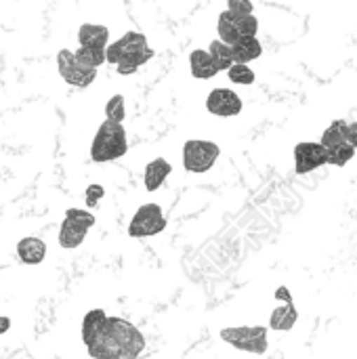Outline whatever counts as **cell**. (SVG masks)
<instances>
[{"instance_id": "7", "label": "cell", "mask_w": 357, "mask_h": 359, "mask_svg": "<svg viewBox=\"0 0 357 359\" xmlns=\"http://www.w3.org/2000/svg\"><path fill=\"white\" fill-rule=\"evenodd\" d=\"M57 72L69 86H76V88H86L97 78V69H88L80 65L74 50H67V48H61L57 53Z\"/></svg>"}, {"instance_id": "1", "label": "cell", "mask_w": 357, "mask_h": 359, "mask_svg": "<svg viewBox=\"0 0 357 359\" xmlns=\"http://www.w3.org/2000/svg\"><path fill=\"white\" fill-rule=\"evenodd\" d=\"M145 349L143 332L122 318L105 320L95 341L86 347L93 359H139Z\"/></svg>"}, {"instance_id": "4", "label": "cell", "mask_w": 357, "mask_h": 359, "mask_svg": "<svg viewBox=\"0 0 357 359\" xmlns=\"http://www.w3.org/2000/svg\"><path fill=\"white\" fill-rule=\"evenodd\" d=\"M95 223L97 219L93 212L84 208H67L59 227V246L65 250L78 248L86 240V233Z\"/></svg>"}, {"instance_id": "28", "label": "cell", "mask_w": 357, "mask_h": 359, "mask_svg": "<svg viewBox=\"0 0 357 359\" xmlns=\"http://www.w3.org/2000/svg\"><path fill=\"white\" fill-rule=\"evenodd\" d=\"M103 196H105V189H103V185H97V183L88 185V187H86V191H84L86 206H88V208H95V206H97V204L103 200Z\"/></svg>"}, {"instance_id": "12", "label": "cell", "mask_w": 357, "mask_h": 359, "mask_svg": "<svg viewBox=\"0 0 357 359\" xmlns=\"http://www.w3.org/2000/svg\"><path fill=\"white\" fill-rule=\"evenodd\" d=\"M189 72L198 80H208V78L219 74V67H217L215 59L210 57L208 48L206 50L204 48H196V50L189 53Z\"/></svg>"}, {"instance_id": "26", "label": "cell", "mask_w": 357, "mask_h": 359, "mask_svg": "<svg viewBox=\"0 0 357 359\" xmlns=\"http://www.w3.org/2000/svg\"><path fill=\"white\" fill-rule=\"evenodd\" d=\"M238 29H240V36L246 38V36H257L259 32V19L255 15H244V17H238Z\"/></svg>"}, {"instance_id": "29", "label": "cell", "mask_w": 357, "mask_h": 359, "mask_svg": "<svg viewBox=\"0 0 357 359\" xmlns=\"http://www.w3.org/2000/svg\"><path fill=\"white\" fill-rule=\"evenodd\" d=\"M276 301L290 303V301H292V294H290V290H288L286 286H280V288L276 290Z\"/></svg>"}, {"instance_id": "15", "label": "cell", "mask_w": 357, "mask_h": 359, "mask_svg": "<svg viewBox=\"0 0 357 359\" xmlns=\"http://www.w3.org/2000/svg\"><path fill=\"white\" fill-rule=\"evenodd\" d=\"M109 29L99 23H82L78 27V44L80 46H97L107 48L109 44Z\"/></svg>"}, {"instance_id": "27", "label": "cell", "mask_w": 357, "mask_h": 359, "mask_svg": "<svg viewBox=\"0 0 357 359\" xmlns=\"http://www.w3.org/2000/svg\"><path fill=\"white\" fill-rule=\"evenodd\" d=\"M227 11L234 13L236 17H244L255 13V4L252 0H227Z\"/></svg>"}, {"instance_id": "21", "label": "cell", "mask_w": 357, "mask_h": 359, "mask_svg": "<svg viewBox=\"0 0 357 359\" xmlns=\"http://www.w3.org/2000/svg\"><path fill=\"white\" fill-rule=\"evenodd\" d=\"M107 48H97V46H78L74 50L76 59L80 65L88 67V69H99L103 63H107Z\"/></svg>"}, {"instance_id": "3", "label": "cell", "mask_w": 357, "mask_h": 359, "mask_svg": "<svg viewBox=\"0 0 357 359\" xmlns=\"http://www.w3.org/2000/svg\"><path fill=\"white\" fill-rule=\"evenodd\" d=\"M221 341L238 351L252 355H263L269 349L265 326H229L221 330Z\"/></svg>"}, {"instance_id": "16", "label": "cell", "mask_w": 357, "mask_h": 359, "mask_svg": "<svg viewBox=\"0 0 357 359\" xmlns=\"http://www.w3.org/2000/svg\"><path fill=\"white\" fill-rule=\"evenodd\" d=\"M234 50V63H250L263 55V44L257 36L240 38L236 44H231Z\"/></svg>"}, {"instance_id": "31", "label": "cell", "mask_w": 357, "mask_h": 359, "mask_svg": "<svg viewBox=\"0 0 357 359\" xmlns=\"http://www.w3.org/2000/svg\"><path fill=\"white\" fill-rule=\"evenodd\" d=\"M11 330V320L6 316H0V334H6Z\"/></svg>"}, {"instance_id": "30", "label": "cell", "mask_w": 357, "mask_h": 359, "mask_svg": "<svg viewBox=\"0 0 357 359\" xmlns=\"http://www.w3.org/2000/svg\"><path fill=\"white\" fill-rule=\"evenodd\" d=\"M349 143L357 149V122L349 124Z\"/></svg>"}, {"instance_id": "10", "label": "cell", "mask_w": 357, "mask_h": 359, "mask_svg": "<svg viewBox=\"0 0 357 359\" xmlns=\"http://www.w3.org/2000/svg\"><path fill=\"white\" fill-rule=\"evenodd\" d=\"M149 44H147V38H145V34H141V32H126L122 38H118L116 42H112L109 46H107V63H112V65H118V61L124 57V55H128V53H135V50H141V48H147Z\"/></svg>"}, {"instance_id": "9", "label": "cell", "mask_w": 357, "mask_h": 359, "mask_svg": "<svg viewBox=\"0 0 357 359\" xmlns=\"http://www.w3.org/2000/svg\"><path fill=\"white\" fill-rule=\"evenodd\" d=\"M244 103L240 95L231 88H215L206 97V109L219 118H234L242 111Z\"/></svg>"}, {"instance_id": "18", "label": "cell", "mask_w": 357, "mask_h": 359, "mask_svg": "<svg viewBox=\"0 0 357 359\" xmlns=\"http://www.w3.org/2000/svg\"><path fill=\"white\" fill-rule=\"evenodd\" d=\"M154 57V48H141V50H135V53H128V55H124L120 61H118V65H116V69H118V74L120 76H130V74H135L141 65H145L149 59Z\"/></svg>"}, {"instance_id": "20", "label": "cell", "mask_w": 357, "mask_h": 359, "mask_svg": "<svg viewBox=\"0 0 357 359\" xmlns=\"http://www.w3.org/2000/svg\"><path fill=\"white\" fill-rule=\"evenodd\" d=\"M217 32H219V38L227 44H236L242 36H240V29H238V17L229 11H223L217 19Z\"/></svg>"}, {"instance_id": "17", "label": "cell", "mask_w": 357, "mask_h": 359, "mask_svg": "<svg viewBox=\"0 0 357 359\" xmlns=\"http://www.w3.org/2000/svg\"><path fill=\"white\" fill-rule=\"evenodd\" d=\"M105 320H107V313H105L103 309H90V311L84 316L80 334H82V343H84L86 347L95 341V337H97L99 330L103 328Z\"/></svg>"}, {"instance_id": "25", "label": "cell", "mask_w": 357, "mask_h": 359, "mask_svg": "<svg viewBox=\"0 0 357 359\" xmlns=\"http://www.w3.org/2000/svg\"><path fill=\"white\" fill-rule=\"evenodd\" d=\"M126 118V103H124V97L122 95H114L107 103H105V120H112V122H124Z\"/></svg>"}, {"instance_id": "22", "label": "cell", "mask_w": 357, "mask_h": 359, "mask_svg": "<svg viewBox=\"0 0 357 359\" xmlns=\"http://www.w3.org/2000/svg\"><path fill=\"white\" fill-rule=\"evenodd\" d=\"M208 53H210V57L215 59V63H217L219 72H223V69L227 72V69L234 65V50H231V44L223 42L221 38H217V40H213V42H210Z\"/></svg>"}, {"instance_id": "24", "label": "cell", "mask_w": 357, "mask_h": 359, "mask_svg": "<svg viewBox=\"0 0 357 359\" xmlns=\"http://www.w3.org/2000/svg\"><path fill=\"white\" fill-rule=\"evenodd\" d=\"M227 76L234 84H242V86H248L255 82V69L248 65V63H234L229 69H227Z\"/></svg>"}, {"instance_id": "6", "label": "cell", "mask_w": 357, "mask_h": 359, "mask_svg": "<svg viewBox=\"0 0 357 359\" xmlns=\"http://www.w3.org/2000/svg\"><path fill=\"white\" fill-rule=\"evenodd\" d=\"M166 229V217L162 208L154 202L143 204L137 208L128 223V236L130 238H151Z\"/></svg>"}, {"instance_id": "2", "label": "cell", "mask_w": 357, "mask_h": 359, "mask_svg": "<svg viewBox=\"0 0 357 359\" xmlns=\"http://www.w3.org/2000/svg\"><path fill=\"white\" fill-rule=\"evenodd\" d=\"M126 151H128V139L124 126L120 122L103 120L90 143V160L99 164L114 162L126 156Z\"/></svg>"}, {"instance_id": "11", "label": "cell", "mask_w": 357, "mask_h": 359, "mask_svg": "<svg viewBox=\"0 0 357 359\" xmlns=\"http://www.w3.org/2000/svg\"><path fill=\"white\" fill-rule=\"evenodd\" d=\"M17 257L25 265H40L46 259V242L34 236H25L17 242Z\"/></svg>"}, {"instance_id": "19", "label": "cell", "mask_w": 357, "mask_h": 359, "mask_svg": "<svg viewBox=\"0 0 357 359\" xmlns=\"http://www.w3.org/2000/svg\"><path fill=\"white\" fill-rule=\"evenodd\" d=\"M326 149H332L337 145L349 143V122L347 120H335L324 133H322V141H320Z\"/></svg>"}, {"instance_id": "14", "label": "cell", "mask_w": 357, "mask_h": 359, "mask_svg": "<svg viewBox=\"0 0 357 359\" xmlns=\"http://www.w3.org/2000/svg\"><path fill=\"white\" fill-rule=\"evenodd\" d=\"M297 322H299V311L295 307V301L282 303L269 316V328L276 332H288L297 326Z\"/></svg>"}, {"instance_id": "23", "label": "cell", "mask_w": 357, "mask_h": 359, "mask_svg": "<svg viewBox=\"0 0 357 359\" xmlns=\"http://www.w3.org/2000/svg\"><path fill=\"white\" fill-rule=\"evenodd\" d=\"M356 147L351 145V143H343V145H337V147H332V149H328V164L330 166H345V164H349L351 160H353V156H356Z\"/></svg>"}, {"instance_id": "5", "label": "cell", "mask_w": 357, "mask_h": 359, "mask_svg": "<svg viewBox=\"0 0 357 359\" xmlns=\"http://www.w3.org/2000/svg\"><path fill=\"white\" fill-rule=\"evenodd\" d=\"M221 156V147L215 141L189 139L183 145V168L194 175L208 172Z\"/></svg>"}, {"instance_id": "8", "label": "cell", "mask_w": 357, "mask_h": 359, "mask_svg": "<svg viewBox=\"0 0 357 359\" xmlns=\"http://www.w3.org/2000/svg\"><path fill=\"white\" fill-rule=\"evenodd\" d=\"M324 164H328V149L320 141H303L295 147L297 175H309Z\"/></svg>"}, {"instance_id": "13", "label": "cell", "mask_w": 357, "mask_h": 359, "mask_svg": "<svg viewBox=\"0 0 357 359\" xmlns=\"http://www.w3.org/2000/svg\"><path fill=\"white\" fill-rule=\"evenodd\" d=\"M173 172V166H170V162L168 160H164V158H156V160H151L147 166H145V172H143V183H145V189L147 191H158L162 185H164V181L168 179V175Z\"/></svg>"}]
</instances>
